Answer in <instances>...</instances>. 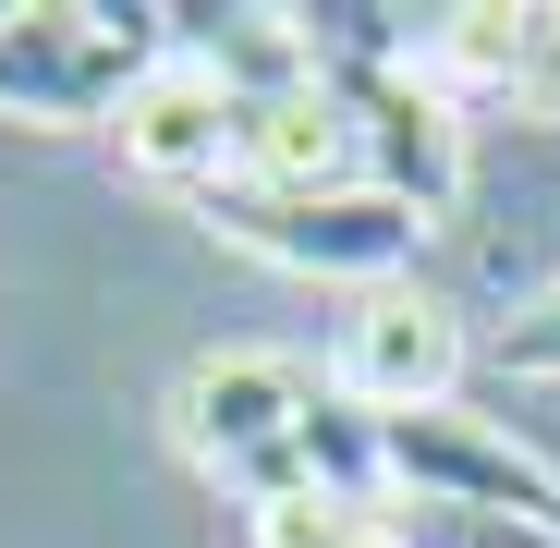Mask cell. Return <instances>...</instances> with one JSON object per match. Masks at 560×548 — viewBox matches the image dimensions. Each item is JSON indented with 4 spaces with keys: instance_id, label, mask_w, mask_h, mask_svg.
I'll return each instance as SVG.
<instances>
[{
    "instance_id": "6",
    "label": "cell",
    "mask_w": 560,
    "mask_h": 548,
    "mask_svg": "<svg viewBox=\"0 0 560 548\" xmlns=\"http://www.w3.org/2000/svg\"><path fill=\"white\" fill-rule=\"evenodd\" d=\"M463 305H439L427 281H378L353 293L341 341H329V390L365 403V415H427V403H463Z\"/></svg>"
},
{
    "instance_id": "11",
    "label": "cell",
    "mask_w": 560,
    "mask_h": 548,
    "mask_svg": "<svg viewBox=\"0 0 560 548\" xmlns=\"http://www.w3.org/2000/svg\"><path fill=\"white\" fill-rule=\"evenodd\" d=\"M244 548H415V524H402V500H268V512H244Z\"/></svg>"
},
{
    "instance_id": "5",
    "label": "cell",
    "mask_w": 560,
    "mask_h": 548,
    "mask_svg": "<svg viewBox=\"0 0 560 548\" xmlns=\"http://www.w3.org/2000/svg\"><path fill=\"white\" fill-rule=\"evenodd\" d=\"M341 110H353V183H378L390 208H415L427 232L463 208V110L415 61H365V73H329Z\"/></svg>"
},
{
    "instance_id": "3",
    "label": "cell",
    "mask_w": 560,
    "mask_h": 548,
    "mask_svg": "<svg viewBox=\"0 0 560 548\" xmlns=\"http://www.w3.org/2000/svg\"><path fill=\"white\" fill-rule=\"evenodd\" d=\"M378 464L402 512H451V524H512V536H560V464L524 451L500 415L476 403H427V415H378Z\"/></svg>"
},
{
    "instance_id": "2",
    "label": "cell",
    "mask_w": 560,
    "mask_h": 548,
    "mask_svg": "<svg viewBox=\"0 0 560 548\" xmlns=\"http://www.w3.org/2000/svg\"><path fill=\"white\" fill-rule=\"evenodd\" d=\"M159 61H171V13L25 0V13H0V110L13 123H122V98Z\"/></svg>"
},
{
    "instance_id": "10",
    "label": "cell",
    "mask_w": 560,
    "mask_h": 548,
    "mask_svg": "<svg viewBox=\"0 0 560 548\" xmlns=\"http://www.w3.org/2000/svg\"><path fill=\"white\" fill-rule=\"evenodd\" d=\"M524 25H536V0H451V13L415 25V73L439 85V98H512V73H524Z\"/></svg>"
},
{
    "instance_id": "1",
    "label": "cell",
    "mask_w": 560,
    "mask_h": 548,
    "mask_svg": "<svg viewBox=\"0 0 560 548\" xmlns=\"http://www.w3.org/2000/svg\"><path fill=\"white\" fill-rule=\"evenodd\" d=\"M317 365L305 353H268V341H232V353H196L183 365V390H171V439H183V464H208L244 512L268 500H305L293 476V439L317 415Z\"/></svg>"
},
{
    "instance_id": "8",
    "label": "cell",
    "mask_w": 560,
    "mask_h": 548,
    "mask_svg": "<svg viewBox=\"0 0 560 548\" xmlns=\"http://www.w3.org/2000/svg\"><path fill=\"white\" fill-rule=\"evenodd\" d=\"M171 49L220 73L232 98H293V85H317V49H305V13H268V0H232V13H171Z\"/></svg>"
},
{
    "instance_id": "7",
    "label": "cell",
    "mask_w": 560,
    "mask_h": 548,
    "mask_svg": "<svg viewBox=\"0 0 560 548\" xmlns=\"http://www.w3.org/2000/svg\"><path fill=\"white\" fill-rule=\"evenodd\" d=\"M122 171L135 183H159V196H183V208H196V196H220V183L244 171V98H232V85L220 73H196V61H159L147 85H135V98H122Z\"/></svg>"
},
{
    "instance_id": "9",
    "label": "cell",
    "mask_w": 560,
    "mask_h": 548,
    "mask_svg": "<svg viewBox=\"0 0 560 548\" xmlns=\"http://www.w3.org/2000/svg\"><path fill=\"white\" fill-rule=\"evenodd\" d=\"M232 183H268V196H317V183H353V110L341 85H293V98H256L244 110V171Z\"/></svg>"
},
{
    "instance_id": "12",
    "label": "cell",
    "mask_w": 560,
    "mask_h": 548,
    "mask_svg": "<svg viewBox=\"0 0 560 548\" xmlns=\"http://www.w3.org/2000/svg\"><path fill=\"white\" fill-rule=\"evenodd\" d=\"M488 353H500V378H560V281H536V293L488 329Z\"/></svg>"
},
{
    "instance_id": "13",
    "label": "cell",
    "mask_w": 560,
    "mask_h": 548,
    "mask_svg": "<svg viewBox=\"0 0 560 548\" xmlns=\"http://www.w3.org/2000/svg\"><path fill=\"white\" fill-rule=\"evenodd\" d=\"M512 123H560V0H536V25H524V73H512Z\"/></svg>"
},
{
    "instance_id": "4",
    "label": "cell",
    "mask_w": 560,
    "mask_h": 548,
    "mask_svg": "<svg viewBox=\"0 0 560 548\" xmlns=\"http://www.w3.org/2000/svg\"><path fill=\"white\" fill-rule=\"evenodd\" d=\"M196 220L268 268H305V281H353V293H378V281H415V256H427V220L390 208L378 183H317V196H268V183H220V196H196Z\"/></svg>"
}]
</instances>
